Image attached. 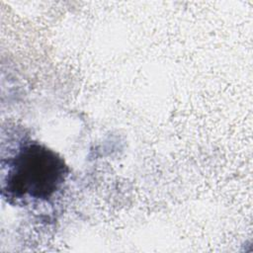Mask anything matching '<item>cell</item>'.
<instances>
[{
  "mask_svg": "<svg viewBox=\"0 0 253 253\" xmlns=\"http://www.w3.org/2000/svg\"><path fill=\"white\" fill-rule=\"evenodd\" d=\"M69 169L53 150L39 142L22 145L8 159L2 195L10 199L48 202L62 188Z\"/></svg>",
  "mask_w": 253,
  "mask_h": 253,
  "instance_id": "obj_1",
  "label": "cell"
}]
</instances>
